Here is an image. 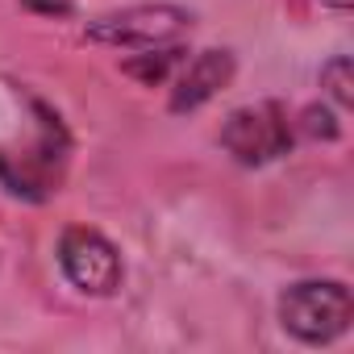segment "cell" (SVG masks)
<instances>
[{
    "mask_svg": "<svg viewBox=\"0 0 354 354\" xmlns=\"http://www.w3.org/2000/svg\"><path fill=\"white\" fill-rule=\"evenodd\" d=\"M34 109V142L30 146H0V188L21 205H46L71 162V129L46 100L30 96Z\"/></svg>",
    "mask_w": 354,
    "mask_h": 354,
    "instance_id": "cell-1",
    "label": "cell"
},
{
    "mask_svg": "<svg viewBox=\"0 0 354 354\" xmlns=\"http://www.w3.org/2000/svg\"><path fill=\"white\" fill-rule=\"evenodd\" d=\"M192 13L184 5H125L113 13H100L92 21H84V42L92 46H109V50H146V46H167V42H184V34L192 30Z\"/></svg>",
    "mask_w": 354,
    "mask_h": 354,
    "instance_id": "cell-5",
    "label": "cell"
},
{
    "mask_svg": "<svg viewBox=\"0 0 354 354\" xmlns=\"http://www.w3.org/2000/svg\"><path fill=\"white\" fill-rule=\"evenodd\" d=\"M321 5H325V9H333V13H350L354 0H321Z\"/></svg>",
    "mask_w": 354,
    "mask_h": 354,
    "instance_id": "cell-11",
    "label": "cell"
},
{
    "mask_svg": "<svg viewBox=\"0 0 354 354\" xmlns=\"http://www.w3.org/2000/svg\"><path fill=\"white\" fill-rule=\"evenodd\" d=\"M238 75V59L230 46H205L192 59H184V67L171 75V92H167V113L171 117H188L196 109H205L209 100H217Z\"/></svg>",
    "mask_w": 354,
    "mask_h": 354,
    "instance_id": "cell-6",
    "label": "cell"
},
{
    "mask_svg": "<svg viewBox=\"0 0 354 354\" xmlns=\"http://www.w3.org/2000/svg\"><path fill=\"white\" fill-rule=\"evenodd\" d=\"M30 9H46V13H71V0H26Z\"/></svg>",
    "mask_w": 354,
    "mask_h": 354,
    "instance_id": "cell-10",
    "label": "cell"
},
{
    "mask_svg": "<svg viewBox=\"0 0 354 354\" xmlns=\"http://www.w3.org/2000/svg\"><path fill=\"white\" fill-rule=\"evenodd\" d=\"M217 146L238 162V167H271L292 154L296 146V125L279 100H254L238 104L225 113L217 129Z\"/></svg>",
    "mask_w": 354,
    "mask_h": 354,
    "instance_id": "cell-3",
    "label": "cell"
},
{
    "mask_svg": "<svg viewBox=\"0 0 354 354\" xmlns=\"http://www.w3.org/2000/svg\"><path fill=\"white\" fill-rule=\"evenodd\" d=\"M292 125H296V138H308V142H337L342 138V113L329 100L304 104L300 117H292Z\"/></svg>",
    "mask_w": 354,
    "mask_h": 354,
    "instance_id": "cell-9",
    "label": "cell"
},
{
    "mask_svg": "<svg viewBox=\"0 0 354 354\" xmlns=\"http://www.w3.org/2000/svg\"><path fill=\"white\" fill-rule=\"evenodd\" d=\"M275 321L279 329L308 350H325L342 342L354 325V296L346 279L313 275V279H292L275 296Z\"/></svg>",
    "mask_w": 354,
    "mask_h": 354,
    "instance_id": "cell-2",
    "label": "cell"
},
{
    "mask_svg": "<svg viewBox=\"0 0 354 354\" xmlns=\"http://www.w3.org/2000/svg\"><path fill=\"white\" fill-rule=\"evenodd\" d=\"M317 84H321V100H329L337 113H346L354 104V67H350V55H333L329 63H321Z\"/></svg>",
    "mask_w": 354,
    "mask_h": 354,
    "instance_id": "cell-8",
    "label": "cell"
},
{
    "mask_svg": "<svg viewBox=\"0 0 354 354\" xmlns=\"http://www.w3.org/2000/svg\"><path fill=\"white\" fill-rule=\"evenodd\" d=\"M188 50L180 42H167V46H146V50H133L129 59H121V75H129L133 84L142 88H162L171 84V75L184 67Z\"/></svg>",
    "mask_w": 354,
    "mask_h": 354,
    "instance_id": "cell-7",
    "label": "cell"
},
{
    "mask_svg": "<svg viewBox=\"0 0 354 354\" xmlns=\"http://www.w3.org/2000/svg\"><path fill=\"white\" fill-rule=\"evenodd\" d=\"M55 263L67 288H75L88 300H113L125 288L121 246L96 225H67L55 242Z\"/></svg>",
    "mask_w": 354,
    "mask_h": 354,
    "instance_id": "cell-4",
    "label": "cell"
}]
</instances>
